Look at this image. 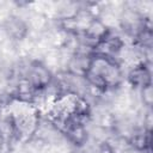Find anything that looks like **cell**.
<instances>
[{
	"label": "cell",
	"mask_w": 153,
	"mask_h": 153,
	"mask_svg": "<svg viewBox=\"0 0 153 153\" xmlns=\"http://www.w3.org/2000/svg\"><path fill=\"white\" fill-rule=\"evenodd\" d=\"M88 86L100 93L117 88L123 81V69L118 60L92 54L88 69L85 74Z\"/></svg>",
	"instance_id": "obj_1"
},
{
	"label": "cell",
	"mask_w": 153,
	"mask_h": 153,
	"mask_svg": "<svg viewBox=\"0 0 153 153\" xmlns=\"http://www.w3.org/2000/svg\"><path fill=\"white\" fill-rule=\"evenodd\" d=\"M22 75L29 81V84L36 92L43 91L54 79L50 68L38 60L31 61Z\"/></svg>",
	"instance_id": "obj_2"
},
{
	"label": "cell",
	"mask_w": 153,
	"mask_h": 153,
	"mask_svg": "<svg viewBox=\"0 0 153 153\" xmlns=\"http://www.w3.org/2000/svg\"><path fill=\"white\" fill-rule=\"evenodd\" d=\"M127 81L134 90H140L141 87L152 84L151 80V67L148 60H140L134 63V66L127 73Z\"/></svg>",
	"instance_id": "obj_3"
},
{
	"label": "cell",
	"mask_w": 153,
	"mask_h": 153,
	"mask_svg": "<svg viewBox=\"0 0 153 153\" xmlns=\"http://www.w3.org/2000/svg\"><path fill=\"white\" fill-rule=\"evenodd\" d=\"M4 31L12 41H23L29 33L27 22L18 16H10L4 23Z\"/></svg>",
	"instance_id": "obj_4"
},
{
	"label": "cell",
	"mask_w": 153,
	"mask_h": 153,
	"mask_svg": "<svg viewBox=\"0 0 153 153\" xmlns=\"http://www.w3.org/2000/svg\"><path fill=\"white\" fill-rule=\"evenodd\" d=\"M140 94V100L142 105L146 109H152V103H153V90H152V84H148L139 90Z\"/></svg>",
	"instance_id": "obj_5"
},
{
	"label": "cell",
	"mask_w": 153,
	"mask_h": 153,
	"mask_svg": "<svg viewBox=\"0 0 153 153\" xmlns=\"http://www.w3.org/2000/svg\"><path fill=\"white\" fill-rule=\"evenodd\" d=\"M98 153H116V149L109 141H103L98 146Z\"/></svg>",
	"instance_id": "obj_6"
},
{
	"label": "cell",
	"mask_w": 153,
	"mask_h": 153,
	"mask_svg": "<svg viewBox=\"0 0 153 153\" xmlns=\"http://www.w3.org/2000/svg\"><path fill=\"white\" fill-rule=\"evenodd\" d=\"M10 140L4 137L1 134H0V153H8L10 152Z\"/></svg>",
	"instance_id": "obj_7"
},
{
	"label": "cell",
	"mask_w": 153,
	"mask_h": 153,
	"mask_svg": "<svg viewBox=\"0 0 153 153\" xmlns=\"http://www.w3.org/2000/svg\"><path fill=\"white\" fill-rule=\"evenodd\" d=\"M1 106H2V99H1V96H0V110H1Z\"/></svg>",
	"instance_id": "obj_8"
}]
</instances>
